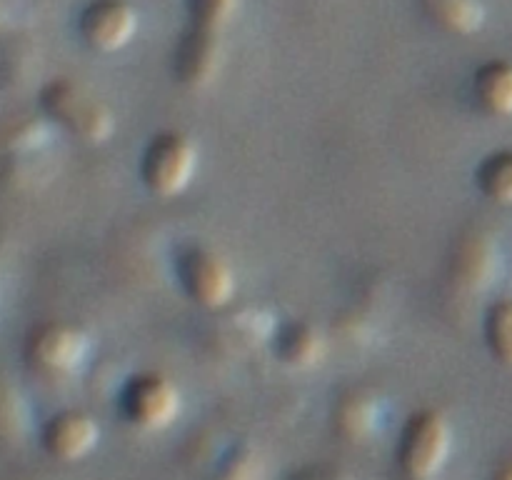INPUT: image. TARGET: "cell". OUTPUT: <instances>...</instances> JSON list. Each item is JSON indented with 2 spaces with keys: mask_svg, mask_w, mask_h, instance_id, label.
Here are the masks:
<instances>
[{
  "mask_svg": "<svg viewBox=\"0 0 512 480\" xmlns=\"http://www.w3.org/2000/svg\"><path fill=\"white\" fill-rule=\"evenodd\" d=\"M485 343L498 363L512 368V300H498L485 315Z\"/></svg>",
  "mask_w": 512,
  "mask_h": 480,
  "instance_id": "cell-15",
  "label": "cell"
},
{
  "mask_svg": "<svg viewBox=\"0 0 512 480\" xmlns=\"http://www.w3.org/2000/svg\"><path fill=\"white\" fill-rule=\"evenodd\" d=\"M138 13L125 0H93L80 15V35L100 53H115L133 40Z\"/></svg>",
  "mask_w": 512,
  "mask_h": 480,
  "instance_id": "cell-8",
  "label": "cell"
},
{
  "mask_svg": "<svg viewBox=\"0 0 512 480\" xmlns=\"http://www.w3.org/2000/svg\"><path fill=\"white\" fill-rule=\"evenodd\" d=\"M198 170V148L178 130L153 135L140 158V178L155 198H175L183 193Z\"/></svg>",
  "mask_w": 512,
  "mask_h": 480,
  "instance_id": "cell-2",
  "label": "cell"
},
{
  "mask_svg": "<svg viewBox=\"0 0 512 480\" xmlns=\"http://www.w3.org/2000/svg\"><path fill=\"white\" fill-rule=\"evenodd\" d=\"M380 420H383V405L370 390H353L335 405V428L353 443H365L373 438L380 428Z\"/></svg>",
  "mask_w": 512,
  "mask_h": 480,
  "instance_id": "cell-11",
  "label": "cell"
},
{
  "mask_svg": "<svg viewBox=\"0 0 512 480\" xmlns=\"http://www.w3.org/2000/svg\"><path fill=\"white\" fill-rule=\"evenodd\" d=\"M495 480H512V463H510V465H505V468L500 470L498 478H495Z\"/></svg>",
  "mask_w": 512,
  "mask_h": 480,
  "instance_id": "cell-19",
  "label": "cell"
},
{
  "mask_svg": "<svg viewBox=\"0 0 512 480\" xmlns=\"http://www.w3.org/2000/svg\"><path fill=\"white\" fill-rule=\"evenodd\" d=\"M240 0H188L193 25L208 30H223L235 18Z\"/></svg>",
  "mask_w": 512,
  "mask_h": 480,
  "instance_id": "cell-16",
  "label": "cell"
},
{
  "mask_svg": "<svg viewBox=\"0 0 512 480\" xmlns=\"http://www.w3.org/2000/svg\"><path fill=\"white\" fill-rule=\"evenodd\" d=\"M275 358L293 370H310L320 365L328 355V343L323 333L308 320H293L275 330Z\"/></svg>",
  "mask_w": 512,
  "mask_h": 480,
  "instance_id": "cell-10",
  "label": "cell"
},
{
  "mask_svg": "<svg viewBox=\"0 0 512 480\" xmlns=\"http://www.w3.org/2000/svg\"><path fill=\"white\" fill-rule=\"evenodd\" d=\"M290 480H348L338 468L330 465H310V468L298 470Z\"/></svg>",
  "mask_w": 512,
  "mask_h": 480,
  "instance_id": "cell-18",
  "label": "cell"
},
{
  "mask_svg": "<svg viewBox=\"0 0 512 480\" xmlns=\"http://www.w3.org/2000/svg\"><path fill=\"white\" fill-rule=\"evenodd\" d=\"M90 353V338L75 325L50 323L35 330L30 338V360L35 368L50 375H68L85 363Z\"/></svg>",
  "mask_w": 512,
  "mask_h": 480,
  "instance_id": "cell-7",
  "label": "cell"
},
{
  "mask_svg": "<svg viewBox=\"0 0 512 480\" xmlns=\"http://www.w3.org/2000/svg\"><path fill=\"white\" fill-rule=\"evenodd\" d=\"M223 40L218 30L198 28L193 25L180 35L173 55V73L178 83L188 88H205L218 78L223 68Z\"/></svg>",
  "mask_w": 512,
  "mask_h": 480,
  "instance_id": "cell-6",
  "label": "cell"
},
{
  "mask_svg": "<svg viewBox=\"0 0 512 480\" xmlns=\"http://www.w3.org/2000/svg\"><path fill=\"white\" fill-rule=\"evenodd\" d=\"M480 193L498 205H512V150H495L485 155L475 170Z\"/></svg>",
  "mask_w": 512,
  "mask_h": 480,
  "instance_id": "cell-14",
  "label": "cell"
},
{
  "mask_svg": "<svg viewBox=\"0 0 512 480\" xmlns=\"http://www.w3.org/2000/svg\"><path fill=\"white\" fill-rule=\"evenodd\" d=\"M473 93L480 108L495 118H510L512 115V65L505 60L485 63L475 73Z\"/></svg>",
  "mask_w": 512,
  "mask_h": 480,
  "instance_id": "cell-12",
  "label": "cell"
},
{
  "mask_svg": "<svg viewBox=\"0 0 512 480\" xmlns=\"http://www.w3.org/2000/svg\"><path fill=\"white\" fill-rule=\"evenodd\" d=\"M183 408V395L178 385L163 373L145 370L130 375L120 390V413L130 425L140 430H163Z\"/></svg>",
  "mask_w": 512,
  "mask_h": 480,
  "instance_id": "cell-5",
  "label": "cell"
},
{
  "mask_svg": "<svg viewBox=\"0 0 512 480\" xmlns=\"http://www.w3.org/2000/svg\"><path fill=\"white\" fill-rule=\"evenodd\" d=\"M100 428L93 415L83 410H65L45 428V445L60 460L85 458L98 445Z\"/></svg>",
  "mask_w": 512,
  "mask_h": 480,
  "instance_id": "cell-9",
  "label": "cell"
},
{
  "mask_svg": "<svg viewBox=\"0 0 512 480\" xmlns=\"http://www.w3.org/2000/svg\"><path fill=\"white\" fill-rule=\"evenodd\" d=\"M420 5L435 25L455 35H473L485 23L480 0H420Z\"/></svg>",
  "mask_w": 512,
  "mask_h": 480,
  "instance_id": "cell-13",
  "label": "cell"
},
{
  "mask_svg": "<svg viewBox=\"0 0 512 480\" xmlns=\"http://www.w3.org/2000/svg\"><path fill=\"white\" fill-rule=\"evenodd\" d=\"M258 463H255V455L238 453L233 460L223 465V480H258Z\"/></svg>",
  "mask_w": 512,
  "mask_h": 480,
  "instance_id": "cell-17",
  "label": "cell"
},
{
  "mask_svg": "<svg viewBox=\"0 0 512 480\" xmlns=\"http://www.w3.org/2000/svg\"><path fill=\"white\" fill-rule=\"evenodd\" d=\"M175 275L185 295L205 310H223L235 295V275L228 260L205 245H188L175 258Z\"/></svg>",
  "mask_w": 512,
  "mask_h": 480,
  "instance_id": "cell-4",
  "label": "cell"
},
{
  "mask_svg": "<svg viewBox=\"0 0 512 480\" xmlns=\"http://www.w3.org/2000/svg\"><path fill=\"white\" fill-rule=\"evenodd\" d=\"M453 430L440 410L425 408L408 418L398 443V463L410 480H430L448 463Z\"/></svg>",
  "mask_w": 512,
  "mask_h": 480,
  "instance_id": "cell-3",
  "label": "cell"
},
{
  "mask_svg": "<svg viewBox=\"0 0 512 480\" xmlns=\"http://www.w3.org/2000/svg\"><path fill=\"white\" fill-rule=\"evenodd\" d=\"M43 108L55 123L65 125L85 143H105L115 130L113 110L78 80L58 78L45 85Z\"/></svg>",
  "mask_w": 512,
  "mask_h": 480,
  "instance_id": "cell-1",
  "label": "cell"
}]
</instances>
